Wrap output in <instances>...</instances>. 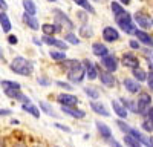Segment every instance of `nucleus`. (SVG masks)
<instances>
[{
    "label": "nucleus",
    "instance_id": "bb28decb",
    "mask_svg": "<svg viewBox=\"0 0 153 147\" xmlns=\"http://www.w3.org/2000/svg\"><path fill=\"white\" fill-rule=\"evenodd\" d=\"M23 8H25V12H28V14H34L37 12V6L32 0H23Z\"/></svg>",
    "mask_w": 153,
    "mask_h": 147
},
{
    "label": "nucleus",
    "instance_id": "c756f323",
    "mask_svg": "<svg viewBox=\"0 0 153 147\" xmlns=\"http://www.w3.org/2000/svg\"><path fill=\"white\" fill-rule=\"evenodd\" d=\"M40 109L43 110V112H45L46 115H49V117H54V118H57V117H58V115L54 112V109L51 107L46 101H40Z\"/></svg>",
    "mask_w": 153,
    "mask_h": 147
},
{
    "label": "nucleus",
    "instance_id": "7ed1b4c3",
    "mask_svg": "<svg viewBox=\"0 0 153 147\" xmlns=\"http://www.w3.org/2000/svg\"><path fill=\"white\" fill-rule=\"evenodd\" d=\"M86 77V74H84V68L83 65L80 63V61H75V63L68 69V78L71 83H81Z\"/></svg>",
    "mask_w": 153,
    "mask_h": 147
},
{
    "label": "nucleus",
    "instance_id": "2eb2a0df",
    "mask_svg": "<svg viewBox=\"0 0 153 147\" xmlns=\"http://www.w3.org/2000/svg\"><path fill=\"white\" fill-rule=\"evenodd\" d=\"M135 22L139 24V28H143V29H149L152 26V19H149L147 16L141 14V12H136L135 14Z\"/></svg>",
    "mask_w": 153,
    "mask_h": 147
},
{
    "label": "nucleus",
    "instance_id": "9b49d317",
    "mask_svg": "<svg viewBox=\"0 0 153 147\" xmlns=\"http://www.w3.org/2000/svg\"><path fill=\"white\" fill-rule=\"evenodd\" d=\"M103 40H106L107 43L117 42V40H120V32L112 26H106L103 29Z\"/></svg>",
    "mask_w": 153,
    "mask_h": 147
},
{
    "label": "nucleus",
    "instance_id": "a18cd8bd",
    "mask_svg": "<svg viewBox=\"0 0 153 147\" xmlns=\"http://www.w3.org/2000/svg\"><path fill=\"white\" fill-rule=\"evenodd\" d=\"M130 48L132 49H139V42H135V40H130Z\"/></svg>",
    "mask_w": 153,
    "mask_h": 147
},
{
    "label": "nucleus",
    "instance_id": "3c124183",
    "mask_svg": "<svg viewBox=\"0 0 153 147\" xmlns=\"http://www.w3.org/2000/svg\"><path fill=\"white\" fill-rule=\"evenodd\" d=\"M32 40H34V43H35V45H42V43H43L42 40H38V39H32Z\"/></svg>",
    "mask_w": 153,
    "mask_h": 147
},
{
    "label": "nucleus",
    "instance_id": "f704fd0d",
    "mask_svg": "<svg viewBox=\"0 0 153 147\" xmlns=\"http://www.w3.org/2000/svg\"><path fill=\"white\" fill-rule=\"evenodd\" d=\"M65 42H68L69 45H78V43H80L78 37H76L74 32H68V34L65 35Z\"/></svg>",
    "mask_w": 153,
    "mask_h": 147
},
{
    "label": "nucleus",
    "instance_id": "de8ad7c7",
    "mask_svg": "<svg viewBox=\"0 0 153 147\" xmlns=\"http://www.w3.org/2000/svg\"><path fill=\"white\" fill-rule=\"evenodd\" d=\"M0 9H2V11H6L8 9V3L5 2V0H0Z\"/></svg>",
    "mask_w": 153,
    "mask_h": 147
},
{
    "label": "nucleus",
    "instance_id": "f3484780",
    "mask_svg": "<svg viewBox=\"0 0 153 147\" xmlns=\"http://www.w3.org/2000/svg\"><path fill=\"white\" fill-rule=\"evenodd\" d=\"M61 110L65 114L74 117V118H84L86 114H84V110H80V109H75V107H71V106H61Z\"/></svg>",
    "mask_w": 153,
    "mask_h": 147
},
{
    "label": "nucleus",
    "instance_id": "6ab92c4d",
    "mask_svg": "<svg viewBox=\"0 0 153 147\" xmlns=\"http://www.w3.org/2000/svg\"><path fill=\"white\" fill-rule=\"evenodd\" d=\"M95 124H97L98 132L101 133V137H103L104 140H110L112 138V130H110V127L107 124H104V122H101V121H97Z\"/></svg>",
    "mask_w": 153,
    "mask_h": 147
},
{
    "label": "nucleus",
    "instance_id": "412c9836",
    "mask_svg": "<svg viewBox=\"0 0 153 147\" xmlns=\"http://www.w3.org/2000/svg\"><path fill=\"white\" fill-rule=\"evenodd\" d=\"M92 52H94V55H97V57L101 58V57H104V55L109 54V49L103 43H94L92 45Z\"/></svg>",
    "mask_w": 153,
    "mask_h": 147
},
{
    "label": "nucleus",
    "instance_id": "e433bc0d",
    "mask_svg": "<svg viewBox=\"0 0 153 147\" xmlns=\"http://www.w3.org/2000/svg\"><path fill=\"white\" fill-rule=\"evenodd\" d=\"M14 100H17V101H22L23 104H28V103H31V100H29V97H26V95H23L22 92H19V94H17V97L14 98Z\"/></svg>",
    "mask_w": 153,
    "mask_h": 147
},
{
    "label": "nucleus",
    "instance_id": "aec40b11",
    "mask_svg": "<svg viewBox=\"0 0 153 147\" xmlns=\"http://www.w3.org/2000/svg\"><path fill=\"white\" fill-rule=\"evenodd\" d=\"M124 88L129 91L130 94H138L139 89H141V86H139V83L136 80H132V78H126L124 80Z\"/></svg>",
    "mask_w": 153,
    "mask_h": 147
},
{
    "label": "nucleus",
    "instance_id": "a19ab883",
    "mask_svg": "<svg viewBox=\"0 0 153 147\" xmlns=\"http://www.w3.org/2000/svg\"><path fill=\"white\" fill-rule=\"evenodd\" d=\"M8 43H9V45H17V43H19L17 35H9V37H8Z\"/></svg>",
    "mask_w": 153,
    "mask_h": 147
},
{
    "label": "nucleus",
    "instance_id": "49530a36",
    "mask_svg": "<svg viewBox=\"0 0 153 147\" xmlns=\"http://www.w3.org/2000/svg\"><path fill=\"white\" fill-rule=\"evenodd\" d=\"M55 127H58V129H61V130H65V132H71V129H69V127L63 126V124H58V122H55Z\"/></svg>",
    "mask_w": 153,
    "mask_h": 147
},
{
    "label": "nucleus",
    "instance_id": "473e14b6",
    "mask_svg": "<svg viewBox=\"0 0 153 147\" xmlns=\"http://www.w3.org/2000/svg\"><path fill=\"white\" fill-rule=\"evenodd\" d=\"M110 8H112V12H113V16H115V17L120 16V14H123V12L126 11V9L123 8V5H121V3H118V2H112Z\"/></svg>",
    "mask_w": 153,
    "mask_h": 147
},
{
    "label": "nucleus",
    "instance_id": "8fccbe9b",
    "mask_svg": "<svg viewBox=\"0 0 153 147\" xmlns=\"http://www.w3.org/2000/svg\"><path fill=\"white\" fill-rule=\"evenodd\" d=\"M112 146H113V147H121V144L117 143V141H112Z\"/></svg>",
    "mask_w": 153,
    "mask_h": 147
},
{
    "label": "nucleus",
    "instance_id": "1a4fd4ad",
    "mask_svg": "<svg viewBox=\"0 0 153 147\" xmlns=\"http://www.w3.org/2000/svg\"><path fill=\"white\" fill-rule=\"evenodd\" d=\"M126 135H130V137H133L136 141H139L141 144H144V146H147V147H152V146H153V143H152V138H149V137H146V135H143V133L139 132L138 129H133V127H130V129H129V132H127Z\"/></svg>",
    "mask_w": 153,
    "mask_h": 147
},
{
    "label": "nucleus",
    "instance_id": "6e6552de",
    "mask_svg": "<svg viewBox=\"0 0 153 147\" xmlns=\"http://www.w3.org/2000/svg\"><path fill=\"white\" fill-rule=\"evenodd\" d=\"M42 40H43V43H46V45H49V46H55V48H58L60 51H66V49H68V43H66L65 40H58V39H55L54 35H43V37H42Z\"/></svg>",
    "mask_w": 153,
    "mask_h": 147
},
{
    "label": "nucleus",
    "instance_id": "6e6d98bb",
    "mask_svg": "<svg viewBox=\"0 0 153 147\" xmlns=\"http://www.w3.org/2000/svg\"><path fill=\"white\" fill-rule=\"evenodd\" d=\"M48 2H57V0H48Z\"/></svg>",
    "mask_w": 153,
    "mask_h": 147
},
{
    "label": "nucleus",
    "instance_id": "5fc2aeb1",
    "mask_svg": "<svg viewBox=\"0 0 153 147\" xmlns=\"http://www.w3.org/2000/svg\"><path fill=\"white\" fill-rule=\"evenodd\" d=\"M0 147H5V144H3L2 141H0Z\"/></svg>",
    "mask_w": 153,
    "mask_h": 147
},
{
    "label": "nucleus",
    "instance_id": "5701e85b",
    "mask_svg": "<svg viewBox=\"0 0 153 147\" xmlns=\"http://www.w3.org/2000/svg\"><path fill=\"white\" fill-rule=\"evenodd\" d=\"M0 24H2V29H3V32H9L11 31V20H9V17H8V14H6V11H2L0 12Z\"/></svg>",
    "mask_w": 153,
    "mask_h": 147
},
{
    "label": "nucleus",
    "instance_id": "c03bdc74",
    "mask_svg": "<svg viewBox=\"0 0 153 147\" xmlns=\"http://www.w3.org/2000/svg\"><path fill=\"white\" fill-rule=\"evenodd\" d=\"M11 114L12 112L9 109H0V115H2V117H6V115H11Z\"/></svg>",
    "mask_w": 153,
    "mask_h": 147
},
{
    "label": "nucleus",
    "instance_id": "37998d69",
    "mask_svg": "<svg viewBox=\"0 0 153 147\" xmlns=\"http://www.w3.org/2000/svg\"><path fill=\"white\" fill-rule=\"evenodd\" d=\"M146 80H147V84H149V88L152 89V88H153V78H152V71H150V74L147 75V78H146Z\"/></svg>",
    "mask_w": 153,
    "mask_h": 147
},
{
    "label": "nucleus",
    "instance_id": "a211bd4d",
    "mask_svg": "<svg viewBox=\"0 0 153 147\" xmlns=\"http://www.w3.org/2000/svg\"><path fill=\"white\" fill-rule=\"evenodd\" d=\"M91 107H92L94 112H95V114H98V115H103V117H110L109 110L106 109V106H104L103 103H100V101H92V103H91Z\"/></svg>",
    "mask_w": 153,
    "mask_h": 147
},
{
    "label": "nucleus",
    "instance_id": "0eeeda50",
    "mask_svg": "<svg viewBox=\"0 0 153 147\" xmlns=\"http://www.w3.org/2000/svg\"><path fill=\"white\" fill-rule=\"evenodd\" d=\"M101 65H103V68L106 71H109V72L113 74L115 71L118 69V60H117V57H115V55L107 54L104 57H101Z\"/></svg>",
    "mask_w": 153,
    "mask_h": 147
},
{
    "label": "nucleus",
    "instance_id": "ea45409f",
    "mask_svg": "<svg viewBox=\"0 0 153 147\" xmlns=\"http://www.w3.org/2000/svg\"><path fill=\"white\" fill-rule=\"evenodd\" d=\"M143 129L152 133V121H149V120H146V121L143 122Z\"/></svg>",
    "mask_w": 153,
    "mask_h": 147
},
{
    "label": "nucleus",
    "instance_id": "dca6fc26",
    "mask_svg": "<svg viewBox=\"0 0 153 147\" xmlns=\"http://www.w3.org/2000/svg\"><path fill=\"white\" fill-rule=\"evenodd\" d=\"M23 20H25V23L28 24V28H31L32 31H38V29H40V23H38V20L35 19L34 14H28V12H25V14H23Z\"/></svg>",
    "mask_w": 153,
    "mask_h": 147
},
{
    "label": "nucleus",
    "instance_id": "ddd939ff",
    "mask_svg": "<svg viewBox=\"0 0 153 147\" xmlns=\"http://www.w3.org/2000/svg\"><path fill=\"white\" fill-rule=\"evenodd\" d=\"M97 78H100L101 83H103L104 86H107V88H113L115 86V77H113V74L109 72V71H100Z\"/></svg>",
    "mask_w": 153,
    "mask_h": 147
},
{
    "label": "nucleus",
    "instance_id": "f8f14e48",
    "mask_svg": "<svg viewBox=\"0 0 153 147\" xmlns=\"http://www.w3.org/2000/svg\"><path fill=\"white\" fill-rule=\"evenodd\" d=\"M83 68H84V74L87 75L89 80H95L98 77V71H97L95 65L92 63L91 60H84L83 61Z\"/></svg>",
    "mask_w": 153,
    "mask_h": 147
},
{
    "label": "nucleus",
    "instance_id": "393cba45",
    "mask_svg": "<svg viewBox=\"0 0 153 147\" xmlns=\"http://www.w3.org/2000/svg\"><path fill=\"white\" fill-rule=\"evenodd\" d=\"M132 74H133V77L136 78V81H144V80L147 78V74H146V71H144V69H141L139 66L132 68Z\"/></svg>",
    "mask_w": 153,
    "mask_h": 147
},
{
    "label": "nucleus",
    "instance_id": "864d4df0",
    "mask_svg": "<svg viewBox=\"0 0 153 147\" xmlns=\"http://www.w3.org/2000/svg\"><path fill=\"white\" fill-rule=\"evenodd\" d=\"M94 2H103L104 3V2H107V0H94Z\"/></svg>",
    "mask_w": 153,
    "mask_h": 147
},
{
    "label": "nucleus",
    "instance_id": "423d86ee",
    "mask_svg": "<svg viewBox=\"0 0 153 147\" xmlns=\"http://www.w3.org/2000/svg\"><path fill=\"white\" fill-rule=\"evenodd\" d=\"M135 106H136V114L146 115V112L152 107V97L149 94H141L139 98L135 101Z\"/></svg>",
    "mask_w": 153,
    "mask_h": 147
},
{
    "label": "nucleus",
    "instance_id": "09e8293b",
    "mask_svg": "<svg viewBox=\"0 0 153 147\" xmlns=\"http://www.w3.org/2000/svg\"><path fill=\"white\" fill-rule=\"evenodd\" d=\"M130 2H132V0H120L121 5H130Z\"/></svg>",
    "mask_w": 153,
    "mask_h": 147
},
{
    "label": "nucleus",
    "instance_id": "c85d7f7f",
    "mask_svg": "<svg viewBox=\"0 0 153 147\" xmlns=\"http://www.w3.org/2000/svg\"><path fill=\"white\" fill-rule=\"evenodd\" d=\"M74 2L78 5V6H81L83 9H86L87 12H91V14H95V9H94V6L89 3V0H74Z\"/></svg>",
    "mask_w": 153,
    "mask_h": 147
},
{
    "label": "nucleus",
    "instance_id": "4be33fe9",
    "mask_svg": "<svg viewBox=\"0 0 153 147\" xmlns=\"http://www.w3.org/2000/svg\"><path fill=\"white\" fill-rule=\"evenodd\" d=\"M112 107H113V110H115V114H117L120 118H127V109H126L120 101L113 100V101H112Z\"/></svg>",
    "mask_w": 153,
    "mask_h": 147
},
{
    "label": "nucleus",
    "instance_id": "39448f33",
    "mask_svg": "<svg viewBox=\"0 0 153 147\" xmlns=\"http://www.w3.org/2000/svg\"><path fill=\"white\" fill-rule=\"evenodd\" d=\"M0 86L3 88L5 95H6V97H9V98H16V97H17V94H19V92H22V91H20V89H22V86H20V83H17V81L2 80V81H0Z\"/></svg>",
    "mask_w": 153,
    "mask_h": 147
},
{
    "label": "nucleus",
    "instance_id": "4c0bfd02",
    "mask_svg": "<svg viewBox=\"0 0 153 147\" xmlns=\"http://www.w3.org/2000/svg\"><path fill=\"white\" fill-rule=\"evenodd\" d=\"M117 124H118V127H120L124 133H127V132H129V129H130V126H127L126 122H124V121H121V120H118V121H117Z\"/></svg>",
    "mask_w": 153,
    "mask_h": 147
},
{
    "label": "nucleus",
    "instance_id": "4468645a",
    "mask_svg": "<svg viewBox=\"0 0 153 147\" xmlns=\"http://www.w3.org/2000/svg\"><path fill=\"white\" fill-rule=\"evenodd\" d=\"M121 61H123V65L126 66V68H136V66H139V61H138V57L135 55V54H132V52H127V54H124L123 55V58H121Z\"/></svg>",
    "mask_w": 153,
    "mask_h": 147
},
{
    "label": "nucleus",
    "instance_id": "cd10ccee",
    "mask_svg": "<svg viewBox=\"0 0 153 147\" xmlns=\"http://www.w3.org/2000/svg\"><path fill=\"white\" fill-rule=\"evenodd\" d=\"M22 107H23V110H26L28 114H31L34 118H40V110H38L35 106H32L31 103H28V104H23Z\"/></svg>",
    "mask_w": 153,
    "mask_h": 147
},
{
    "label": "nucleus",
    "instance_id": "79ce46f5",
    "mask_svg": "<svg viewBox=\"0 0 153 147\" xmlns=\"http://www.w3.org/2000/svg\"><path fill=\"white\" fill-rule=\"evenodd\" d=\"M37 81H38V84H42V86H48V84L51 83V81H49L48 78H45V77H40Z\"/></svg>",
    "mask_w": 153,
    "mask_h": 147
},
{
    "label": "nucleus",
    "instance_id": "f03ea898",
    "mask_svg": "<svg viewBox=\"0 0 153 147\" xmlns=\"http://www.w3.org/2000/svg\"><path fill=\"white\" fill-rule=\"evenodd\" d=\"M115 20H117V24L126 34H133L136 31L135 29V24H133V20H132V16L127 11H124L123 14L117 16V17H115Z\"/></svg>",
    "mask_w": 153,
    "mask_h": 147
},
{
    "label": "nucleus",
    "instance_id": "20e7f679",
    "mask_svg": "<svg viewBox=\"0 0 153 147\" xmlns=\"http://www.w3.org/2000/svg\"><path fill=\"white\" fill-rule=\"evenodd\" d=\"M52 12H54V19H55V23H54V24H57L60 29L65 28V29L72 31V29L75 28V26H74V22H72L61 9H54Z\"/></svg>",
    "mask_w": 153,
    "mask_h": 147
},
{
    "label": "nucleus",
    "instance_id": "9d476101",
    "mask_svg": "<svg viewBox=\"0 0 153 147\" xmlns=\"http://www.w3.org/2000/svg\"><path fill=\"white\" fill-rule=\"evenodd\" d=\"M57 101L61 104V106H71V107H75L78 104V98L75 95H71V94H60L57 97Z\"/></svg>",
    "mask_w": 153,
    "mask_h": 147
},
{
    "label": "nucleus",
    "instance_id": "b1692460",
    "mask_svg": "<svg viewBox=\"0 0 153 147\" xmlns=\"http://www.w3.org/2000/svg\"><path fill=\"white\" fill-rule=\"evenodd\" d=\"M133 34L136 35V39L141 42V43H144L147 46H152V35L150 34H147L146 31H135Z\"/></svg>",
    "mask_w": 153,
    "mask_h": 147
},
{
    "label": "nucleus",
    "instance_id": "58836bf2",
    "mask_svg": "<svg viewBox=\"0 0 153 147\" xmlns=\"http://www.w3.org/2000/svg\"><path fill=\"white\" fill-rule=\"evenodd\" d=\"M57 86L61 89H66V91H72V86L69 83H65V81H57Z\"/></svg>",
    "mask_w": 153,
    "mask_h": 147
},
{
    "label": "nucleus",
    "instance_id": "603ef678",
    "mask_svg": "<svg viewBox=\"0 0 153 147\" xmlns=\"http://www.w3.org/2000/svg\"><path fill=\"white\" fill-rule=\"evenodd\" d=\"M14 147H26V146H25V144H23V143H17V144H16V146H14Z\"/></svg>",
    "mask_w": 153,
    "mask_h": 147
},
{
    "label": "nucleus",
    "instance_id": "72a5a7b5",
    "mask_svg": "<svg viewBox=\"0 0 153 147\" xmlns=\"http://www.w3.org/2000/svg\"><path fill=\"white\" fill-rule=\"evenodd\" d=\"M124 143L129 147H141V143L136 141L133 137H130V135H126V137H124Z\"/></svg>",
    "mask_w": 153,
    "mask_h": 147
},
{
    "label": "nucleus",
    "instance_id": "f257e3e1",
    "mask_svg": "<svg viewBox=\"0 0 153 147\" xmlns=\"http://www.w3.org/2000/svg\"><path fill=\"white\" fill-rule=\"evenodd\" d=\"M9 69L12 72L19 74V75H23V77H28L34 72V63L31 60H26L23 57H16L14 60L11 61L9 65Z\"/></svg>",
    "mask_w": 153,
    "mask_h": 147
},
{
    "label": "nucleus",
    "instance_id": "a878e982",
    "mask_svg": "<svg viewBox=\"0 0 153 147\" xmlns=\"http://www.w3.org/2000/svg\"><path fill=\"white\" fill-rule=\"evenodd\" d=\"M42 31L45 32V35H54L55 32L60 31V28L57 26V24H51V23H45L42 26Z\"/></svg>",
    "mask_w": 153,
    "mask_h": 147
},
{
    "label": "nucleus",
    "instance_id": "2f4dec72",
    "mask_svg": "<svg viewBox=\"0 0 153 147\" xmlns=\"http://www.w3.org/2000/svg\"><path fill=\"white\" fill-rule=\"evenodd\" d=\"M49 57L55 60V61H61V60H65L66 58V52L65 51H51L49 52Z\"/></svg>",
    "mask_w": 153,
    "mask_h": 147
},
{
    "label": "nucleus",
    "instance_id": "7c9ffc66",
    "mask_svg": "<svg viewBox=\"0 0 153 147\" xmlns=\"http://www.w3.org/2000/svg\"><path fill=\"white\" fill-rule=\"evenodd\" d=\"M84 94L92 98V100H97V98L100 97V92L97 91V88H94V86H87V88H84Z\"/></svg>",
    "mask_w": 153,
    "mask_h": 147
},
{
    "label": "nucleus",
    "instance_id": "c9c22d12",
    "mask_svg": "<svg viewBox=\"0 0 153 147\" xmlns=\"http://www.w3.org/2000/svg\"><path fill=\"white\" fill-rule=\"evenodd\" d=\"M80 34L83 35V37H92V29H91V26H87V24H83V26L80 28Z\"/></svg>",
    "mask_w": 153,
    "mask_h": 147
}]
</instances>
